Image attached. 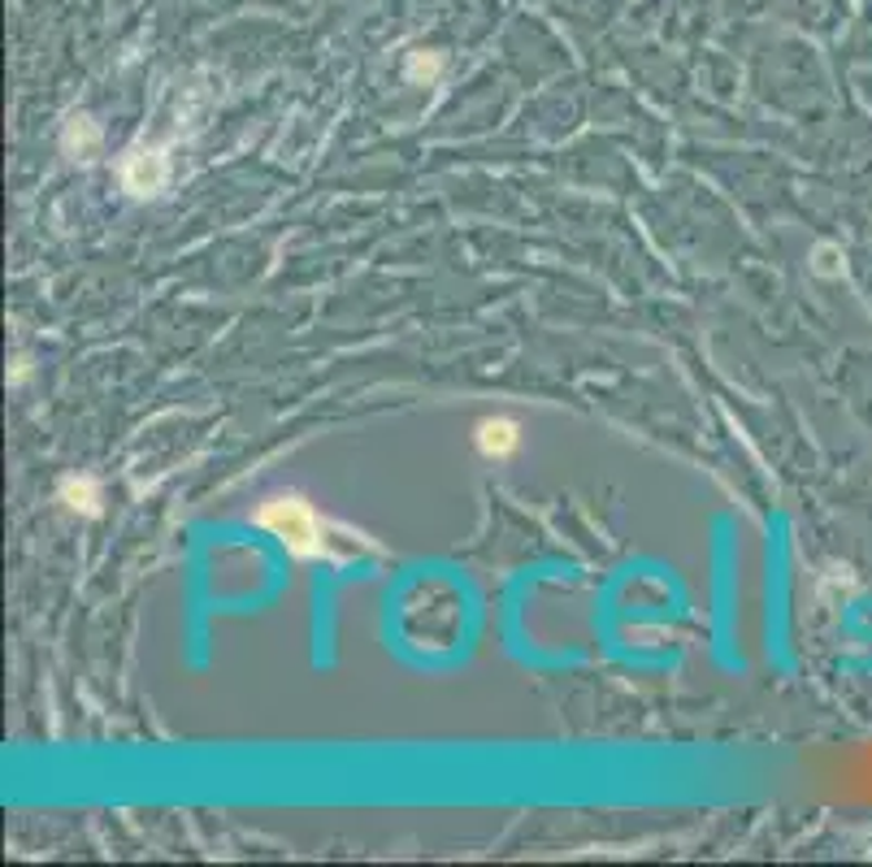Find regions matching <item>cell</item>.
I'll use <instances>...</instances> for the list:
<instances>
[{"label": "cell", "instance_id": "obj_2", "mask_svg": "<svg viewBox=\"0 0 872 867\" xmlns=\"http://www.w3.org/2000/svg\"><path fill=\"white\" fill-rule=\"evenodd\" d=\"M122 183L131 196H156L170 183V156L161 148H131L122 156Z\"/></svg>", "mask_w": 872, "mask_h": 867}, {"label": "cell", "instance_id": "obj_3", "mask_svg": "<svg viewBox=\"0 0 872 867\" xmlns=\"http://www.w3.org/2000/svg\"><path fill=\"white\" fill-rule=\"evenodd\" d=\"M473 447L486 460H509L521 447V425L513 416H482L473 425Z\"/></svg>", "mask_w": 872, "mask_h": 867}, {"label": "cell", "instance_id": "obj_5", "mask_svg": "<svg viewBox=\"0 0 872 867\" xmlns=\"http://www.w3.org/2000/svg\"><path fill=\"white\" fill-rule=\"evenodd\" d=\"M61 504L74 516H96L101 512V486L92 477H65L61 482Z\"/></svg>", "mask_w": 872, "mask_h": 867}, {"label": "cell", "instance_id": "obj_6", "mask_svg": "<svg viewBox=\"0 0 872 867\" xmlns=\"http://www.w3.org/2000/svg\"><path fill=\"white\" fill-rule=\"evenodd\" d=\"M409 74L417 79V83H421V79L430 83V79L439 74V56H412V61H409Z\"/></svg>", "mask_w": 872, "mask_h": 867}, {"label": "cell", "instance_id": "obj_1", "mask_svg": "<svg viewBox=\"0 0 872 867\" xmlns=\"http://www.w3.org/2000/svg\"><path fill=\"white\" fill-rule=\"evenodd\" d=\"M257 525L265 534H274L300 560H317V556L330 551V525L300 495H274V499H265L257 508Z\"/></svg>", "mask_w": 872, "mask_h": 867}, {"label": "cell", "instance_id": "obj_4", "mask_svg": "<svg viewBox=\"0 0 872 867\" xmlns=\"http://www.w3.org/2000/svg\"><path fill=\"white\" fill-rule=\"evenodd\" d=\"M61 148L74 156V161H92V156L101 153V126H96V122H88V117H74V122H65Z\"/></svg>", "mask_w": 872, "mask_h": 867}]
</instances>
